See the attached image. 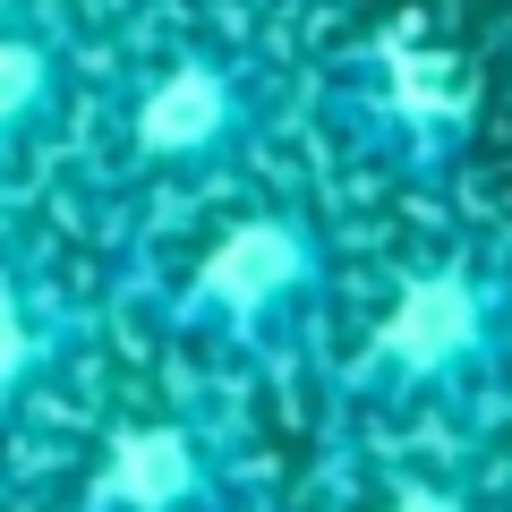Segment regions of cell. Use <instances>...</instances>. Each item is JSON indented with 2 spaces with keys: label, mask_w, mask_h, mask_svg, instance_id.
Segmentation results:
<instances>
[{
  "label": "cell",
  "mask_w": 512,
  "mask_h": 512,
  "mask_svg": "<svg viewBox=\"0 0 512 512\" xmlns=\"http://www.w3.org/2000/svg\"><path fill=\"white\" fill-rule=\"evenodd\" d=\"M299 86L308 77L282 60V35L197 18L111 26L69 137L77 205L103 231H163L214 205L299 128Z\"/></svg>",
  "instance_id": "obj_1"
},
{
  "label": "cell",
  "mask_w": 512,
  "mask_h": 512,
  "mask_svg": "<svg viewBox=\"0 0 512 512\" xmlns=\"http://www.w3.org/2000/svg\"><path fill=\"white\" fill-rule=\"evenodd\" d=\"M163 231L180 239L146 282V316L171 350L239 376H274L325 350L342 308V231L308 188L256 171Z\"/></svg>",
  "instance_id": "obj_2"
},
{
  "label": "cell",
  "mask_w": 512,
  "mask_h": 512,
  "mask_svg": "<svg viewBox=\"0 0 512 512\" xmlns=\"http://www.w3.org/2000/svg\"><path fill=\"white\" fill-rule=\"evenodd\" d=\"M342 402L376 427H461L512 393V239L444 231L376 282L342 342Z\"/></svg>",
  "instance_id": "obj_3"
},
{
  "label": "cell",
  "mask_w": 512,
  "mask_h": 512,
  "mask_svg": "<svg viewBox=\"0 0 512 512\" xmlns=\"http://www.w3.org/2000/svg\"><path fill=\"white\" fill-rule=\"evenodd\" d=\"M299 120L325 128L342 163L393 188H444L478 137V77L436 35H359L299 86Z\"/></svg>",
  "instance_id": "obj_4"
},
{
  "label": "cell",
  "mask_w": 512,
  "mask_h": 512,
  "mask_svg": "<svg viewBox=\"0 0 512 512\" xmlns=\"http://www.w3.org/2000/svg\"><path fill=\"white\" fill-rule=\"evenodd\" d=\"M60 512H248V444L205 393L137 402L86 444Z\"/></svg>",
  "instance_id": "obj_5"
},
{
  "label": "cell",
  "mask_w": 512,
  "mask_h": 512,
  "mask_svg": "<svg viewBox=\"0 0 512 512\" xmlns=\"http://www.w3.org/2000/svg\"><path fill=\"white\" fill-rule=\"evenodd\" d=\"M94 52L103 43L77 0H0V205L69 163Z\"/></svg>",
  "instance_id": "obj_6"
},
{
  "label": "cell",
  "mask_w": 512,
  "mask_h": 512,
  "mask_svg": "<svg viewBox=\"0 0 512 512\" xmlns=\"http://www.w3.org/2000/svg\"><path fill=\"white\" fill-rule=\"evenodd\" d=\"M94 291L60 256V239L9 222L0 205V427L35 419L60 384L94 359Z\"/></svg>",
  "instance_id": "obj_7"
},
{
  "label": "cell",
  "mask_w": 512,
  "mask_h": 512,
  "mask_svg": "<svg viewBox=\"0 0 512 512\" xmlns=\"http://www.w3.org/2000/svg\"><path fill=\"white\" fill-rule=\"evenodd\" d=\"M325 0H103L111 26L137 18H197V26H248V35H291L299 18H316Z\"/></svg>",
  "instance_id": "obj_8"
},
{
  "label": "cell",
  "mask_w": 512,
  "mask_h": 512,
  "mask_svg": "<svg viewBox=\"0 0 512 512\" xmlns=\"http://www.w3.org/2000/svg\"><path fill=\"white\" fill-rule=\"evenodd\" d=\"M367 512H512V504L478 478H393Z\"/></svg>",
  "instance_id": "obj_9"
}]
</instances>
